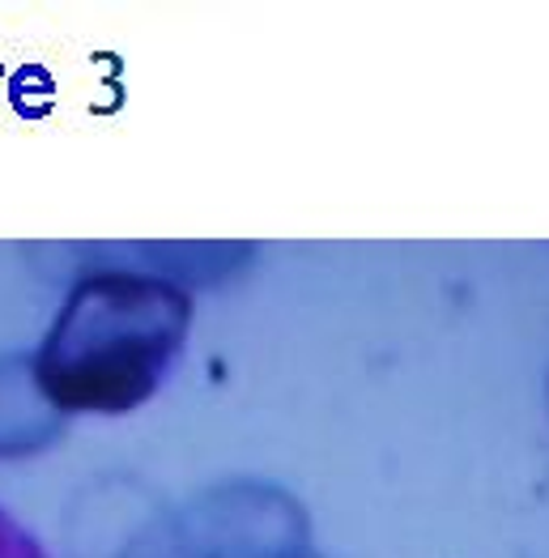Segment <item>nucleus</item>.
<instances>
[{
  "label": "nucleus",
  "instance_id": "f257e3e1",
  "mask_svg": "<svg viewBox=\"0 0 549 558\" xmlns=\"http://www.w3.org/2000/svg\"><path fill=\"white\" fill-rule=\"evenodd\" d=\"M69 256L64 303L30 350L35 375L64 418H124L171 379L196 299L115 260L107 243H73Z\"/></svg>",
  "mask_w": 549,
  "mask_h": 558
},
{
  "label": "nucleus",
  "instance_id": "f03ea898",
  "mask_svg": "<svg viewBox=\"0 0 549 558\" xmlns=\"http://www.w3.org/2000/svg\"><path fill=\"white\" fill-rule=\"evenodd\" d=\"M73 418L56 410L44 392L30 350L0 354V461H30L51 452Z\"/></svg>",
  "mask_w": 549,
  "mask_h": 558
},
{
  "label": "nucleus",
  "instance_id": "7ed1b4c3",
  "mask_svg": "<svg viewBox=\"0 0 549 558\" xmlns=\"http://www.w3.org/2000/svg\"><path fill=\"white\" fill-rule=\"evenodd\" d=\"M107 252L141 274H154L162 281H175L180 290H209L230 278H243V269L256 256V243H234V239H141V243H107Z\"/></svg>",
  "mask_w": 549,
  "mask_h": 558
},
{
  "label": "nucleus",
  "instance_id": "39448f33",
  "mask_svg": "<svg viewBox=\"0 0 549 558\" xmlns=\"http://www.w3.org/2000/svg\"><path fill=\"white\" fill-rule=\"evenodd\" d=\"M273 558H328V555H320L316 546H303V550H285V555H273Z\"/></svg>",
  "mask_w": 549,
  "mask_h": 558
},
{
  "label": "nucleus",
  "instance_id": "20e7f679",
  "mask_svg": "<svg viewBox=\"0 0 549 558\" xmlns=\"http://www.w3.org/2000/svg\"><path fill=\"white\" fill-rule=\"evenodd\" d=\"M0 558H47L39 537H30L4 508H0Z\"/></svg>",
  "mask_w": 549,
  "mask_h": 558
}]
</instances>
